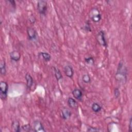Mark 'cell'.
<instances>
[{
	"instance_id": "1",
	"label": "cell",
	"mask_w": 132,
	"mask_h": 132,
	"mask_svg": "<svg viewBox=\"0 0 132 132\" xmlns=\"http://www.w3.org/2000/svg\"><path fill=\"white\" fill-rule=\"evenodd\" d=\"M127 69L124 63L120 61L119 63L117 73L116 74V79L119 82H125L127 79Z\"/></svg>"
},
{
	"instance_id": "2",
	"label": "cell",
	"mask_w": 132,
	"mask_h": 132,
	"mask_svg": "<svg viewBox=\"0 0 132 132\" xmlns=\"http://www.w3.org/2000/svg\"><path fill=\"white\" fill-rule=\"evenodd\" d=\"M89 17L91 21L94 23L99 22L102 19L101 14L99 10L96 8H93L90 10Z\"/></svg>"
},
{
	"instance_id": "3",
	"label": "cell",
	"mask_w": 132,
	"mask_h": 132,
	"mask_svg": "<svg viewBox=\"0 0 132 132\" xmlns=\"http://www.w3.org/2000/svg\"><path fill=\"white\" fill-rule=\"evenodd\" d=\"M0 96L2 100H5L8 95V85L5 81H1L0 82Z\"/></svg>"
},
{
	"instance_id": "4",
	"label": "cell",
	"mask_w": 132,
	"mask_h": 132,
	"mask_svg": "<svg viewBox=\"0 0 132 132\" xmlns=\"http://www.w3.org/2000/svg\"><path fill=\"white\" fill-rule=\"evenodd\" d=\"M37 10L38 12L41 15H45L47 9V2L44 0H40L38 1Z\"/></svg>"
},
{
	"instance_id": "5",
	"label": "cell",
	"mask_w": 132,
	"mask_h": 132,
	"mask_svg": "<svg viewBox=\"0 0 132 132\" xmlns=\"http://www.w3.org/2000/svg\"><path fill=\"white\" fill-rule=\"evenodd\" d=\"M96 39L98 43L103 47H106L107 46V43L105 37V33L104 30H100L97 34Z\"/></svg>"
},
{
	"instance_id": "6",
	"label": "cell",
	"mask_w": 132,
	"mask_h": 132,
	"mask_svg": "<svg viewBox=\"0 0 132 132\" xmlns=\"http://www.w3.org/2000/svg\"><path fill=\"white\" fill-rule=\"evenodd\" d=\"M32 130L35 132H44L45 129L42 123L38 120L34 121L32 124Z\"/></svg>"
},
{
	"instance_id": "7",
	"label": "cell",
	"mask_w": 132,
	"mask_h": 132,
	"mask_svg": "<svg viewBox=\"0 0 132 132\" xmlns=\"http://www.w3.org/2000/svg\"><path fill=\"white\" fill-rule=\"evenodd\" d=\"M27 33L28 39L30 40H34L37 39V33L36 30L32 27H28L27 28Z\"/></svg>"
},
{
	"instance_id": "8",
	"label": "cell",
	"mask_w": 132,
	"mask_h": 132,
	"mask_svg": "<svg viewBox=\"0 0 132 132\" xmlns=\"http://www.w3.org/2000/svg\"><path fill=\"white\" fill-rule=\"evenodd\" d=\"M60 116L62 119L66 120L70 118L71 116V112L68 108H63L61 110Z\"/></svg>"
},
{
	"instance_id": "9",
	"label": "cell",
	"mask_w": 132,
	"mask_h": 132,
	"mask_svg": "<svg viewBox=\"0 0 132 132\" xmlns=\"http://www.w3.org/2000/svg\"><path fill=\"white\" fill-rule=\"evenodd\" d=\"M10 58L11 60L17 62L20 60L21 58V54L18 51H12L10 53Z\"/></svg>"
},
{
	"instance_id": "10",
	"label": "cell",
	"mask_w": 132,
	"mask_h": 132,
	"mask_svg": "<svg viewBox=\"0 0 132 132\" xmlns=\"http://www.w3.org/2000/svg\"><path fill=\"white\" fill-rule=\"evenodd\" d=\"M64 72L65 75L70 78L74 75V70L72 66L70 65H67L64 67Z\"/></svg>"
},
{
	"instance_id": "11",
	"label": "cell",
	"mask_w": 132,
	"mask_h": 132,
	"mask_svg": "<svg viewBox=\"0 0 132 132\" xmlns=\"http://www.w3.org/2000/svg\"><path fill=\"white\" fill-rule=\"evenodd\" d=\"M72 94L74 97L78 101H81L82 97V92L81 90L78 88H75L72 91Z\"/></svg>"
},
{
	"instance_id": "12",
	"label": "cell",
	"mask_w": 132,
	"mask_h": 132,
	"mask_svg": "<svg viewBox=\"0 0 132 132\" xmlns=\"http://www.w3.org/2000/svg\"><path fill=\"white\" fill-rule=\"evenodd\" d=\"M38 56L46 62L50 61L51 59V55L47 52H39L38 53Z\"/></svg>"
},
{
	"instance_id": "13",
	"label": "cell",
	"mask_w": 132,
	"mask_h": 132,
	"mask_svg": "<svg viewBox=\"0 0 132 132\" xmlns=\"http://www.w3.org/2000/svg\"><path fill=\"white\" fill-rule=\"evenodd\" d=\"M26 81V86L28 89H30L33 85V78L31 75L27 73L25 76Z\"/></svg>"
},
{
	"instance_id": "14",
	"label": "cell",
	"mask_w": 132,
	"mask_h": 132,
	"mask_svg": "<svg viewBox=\"0 0 132 132\" xmlns=\"http://www.w3.org/2000/svg\"><path fill=\"white\" fill-rule=\"evenodd\" d=\"M11 128L12 130L15 132L21 131V127L20 123L18 121H13L11 124Z\"/></svg>"
},
{
	"instance_id": "15",
	"label": "cell",
	"mask_w": 132,
	"mask_h": 132,
	"mask_svg": "<svg viewBox=\"0 0 132 132\" xmlns=\"http://www.w3.org/2000/svg\"><path fill=\"white\" fill-rule=\"evenodd\" d=\"M68 104L69 106L71 108H76L77 107V102L75 99L72 97H69L67 101Z\"/></svg>"
},
{
	"instance_id": "16",
	"label": "cell",
	"mask_w": 132,
	"mask_h": 132,
	"mask_svg": "<svg viewBox=\"0 0 132 132\" xmlns=\"http://www.w3.org/2000/svg\"><path fill=\"white\" fill-rule=\"evenodd\" d=\"M0 73L2 75H5L6 74V67L5 60H2L0 63Z\"/></svg>"
},
{
	"instance_id": "17",
	"label": "cell",
	"mask_w": 132,
	"mask_h": 132,
	"mask_svg": "<svg viewBox=\"0 0 132 132\" xmlns=\"http://www.w3.org/2000/svg\"><path fill=\"white\" fill-rule=\"evenodd\" d=\"M53 68L54 69L55 76V77H56L57 80L59 81V80L61 79L62 78V75L60 71L59 70V69L56 67H53Z\"/></svg>"
},
{
	"instance_id": "18",
	"label": "cell",
	"mask_w": 132,
	"mask_h": 132,
	"mask_svg": "<svg viewBox=\"0 0 132 132\" xmlns=\"http://www.w3.org/2000/svg\"><path fill=\"white\" fill-rule=\"evenodd\" d=\"M91 109L93 112L97 113L101 110L102 107L97 103H93L91 105Z\"/></svg>"
},
{
	"instance_id": "19",
	"label": "cell",
	"mask_w": 132,
	"mask_h": 132,
	"mask_svg": "<svg viewBox=\"0 0 132 132\" xmlns=\"http://www.w3.org/2000/svg\"><path fill=\"white\" fill-rule=\"evenodd\" d=\"M82 80L86 84H88L91 81V77L88 74H84L82 76Z\"/></svg>"
},
{
	"instance_id": "20",
	"label": "cell",
	"mask_w": 132,
	"mask_h": 132,
	"mask_svg": "<svg viewBox=\"0 0 132 132\" xmlns=\"http://www.w3.org/2000/svg\"><path fill=\"white\" fill-rule=\"evenodd\" d=\"M85 62L89 64H91V65H92L94 64V59L92 57H86L85 58Z\"/></svg>"
},
{
	"instance_id": "21",
	"label": "cell",
	"mask_w": 132,
	"mask_h": 132,
	"mask_svg": "<svg viewBox=\"0 0 132 132\" xmlns=\"http://www.w3.org/2000/svg\"><path fill=\"white\" fill-rule=\"evenodd\" d=\"M22 129H23V130L25 131H30L31 130H32L31 129L32 127L31 126H30V124H25V125H23L22 127H21Z\"/></svg>"
},
{
	"instance_id": "22",
	"label": "cell",
	"mask_w": 132,
	"mask_h": 132,
	"mask_svg": "<svg viewBox=\"0 0 132 132\" xmlns=\"http://www.w3.org/2000/svg\"><path fill=\"white\" fill-rule=\"evenodd\" d=\"M84 28L86 31L88 32L91 31V27L90 26V23L88 21L85 23V24L84 25Z\"/></svg>"
},
{
	"instance_id": "23",
	"label": "cell",
	"mask_w": 132,
	"mask_h": 132,
	"mask_svg": "<svg viewBox=\"0 0 132 132\" xmlns=\"http://www.w3.org/2000/svg\"><path fill=\"white\" fill-rule=\"evenodd\" d=\"M113 94H114V96L116 98H118L120 95V90L118 88H116L114 89V91H113Z\"/></svg>"
},
{
	"instance_id": "24",
	"label": "cell",
	"mask_w": 132,
	"mask_h": 132,
	"mask_svg": "<svg viewBox=\"0 0 132 132\" xmlns=\"http://www.w3.org/2000/svg\"><path fill=\"white\" fill-rule=\"evenodd\" d=\"M28 20L31 24H34L36 21V19L34 15H33L32 14H31L30 15H29L28 18Z\"/></svg>"
},
{
	"instance_id": "25",
	"label": "cell",
	"mask_w": 132,
	"mask_h": 132,
	"mask_svg": "<svg viewBox=\"0 0 132 132\" xmlns=\"http://www.w3.org/2000/svg\"><path fill=\"white\" fill-rule=\"evenodd\" d=\"M128 131H132V118L130 117L129 119V124H128Z\"/></svg>"
},
{
	"instance_id": "26",
	"label": "cell",
	"mask_w": 132,
	"mask_h": 132,
	"mask_svg": "<svg viewBox=\"0 0 132 132\" xmlns=\"http://www.w3.org/2000/svg\"><path fill=\"white\" fill-rule=\"evenodd\" d=\"M100 130L97 128H94V127H89L88 128V129L87 130V131H98Z\"/></svg>"
},
{
	"instance_id": "27",
	"label": "cell",
	"mask_w": 132,
	"mask_h": 132,
	"mask_svg": "<svg viewBox=\"0 0 132 132\" xmlns=\"http://www.w3.org/2000/svg\"><path fill=\"white\" fill-rule=\"evenodd\" d=\"M7 2L11 4V5L12 6V7H13L14 8H15V2L14 1H13V0H12V1H8Z\"/></svg>"
}]
</instances>
